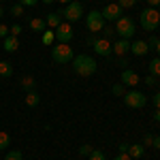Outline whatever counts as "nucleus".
Returning a JSON list of instances; mask_svg holds the SVG:
<instances>
[{"mask_svg": "<svg viewBox=\"0 0 160 160\" xmlns=\"http://www.w3.org/2000/svg\"><path fill=\"white\" fill-rule=\"evenodd\" d=\"M100 13H102V19H105V22H118V19L122 17V15H120V13H122V7H120L118 2H113V4H107Z\"/></svg>", "mask_w": 160, "mask_h": 160, "instance_id": "obj_8", "label": "nucleus"}, {"mask_svg": "<svg viewBox=\"0 0 160 160\" xmlns=\"http://www.w3.org/2000/svg\"><path fill=\"white\" fill-rule=\"evenodd\" d=\"M156 51H158V58H160V38H158V45H156Z\"/></svg>", "mask_w": 160, "mask_h": 160, "instance_id": "obj_43", "label": "nucleus"}, {"mask_svg": "<svg viewBox=\"0 0 160 160\" xmlns=\"http://www.w3.org/2000/svg\"><path fill=\"white\" fill-rule=\"evenodd\" d=\"M73 71L77 75H81V77H90V75L96 73V60L92 56H86V53L75 56L73 58Z\"/></svg>", "mask_w": 160, "mask_h": 160, "instance_id": "obj_1", "label": "nucleus"}, {"mask_svg": "<svg viewBox=\"0 0 160 160\" xmlns=\"http://www.w3.org/2000/svg\"><path fill=\"white\" fill-rule=\"evenodd\" d=\"M152 141H154V137H152V135H148V137H145V141H143V143H145V145H152Z\"/></svg>", "mask_w": 160, "mask_h": 160, "instance_id": "obj_39", "label": "nucleus"}, {"mask_svg": "<svg viewBox=\"0 0 160 160\" xmlns=\"http://www.w3.org/2000/svg\"><path fill=\"white\" fill-rule=\"evenodd\" d=\"M139 22H141V28H143V30L154 32V30L160 26V13L156 11L154 7H149V9H145V11H141Z\"/></svg>", "mask_w": 160, "mask_h": 160, "instance_id": "obj_2", "label": "nucleus"}, {"mask_svg": "<svg viewBox=\"0 0 160 160\" xmlns=\"http://www.w3.org/2000/svg\"><path fill=\"white\" fill-rule=\"evenodd\" d=\"M115 160H132V158H130V156H128L126 152H120V154L115 156Z\"/></svg>", "mask_w": 160, "mask_h": 160, "instance_id": "obj_34", "label": "nucleus"}, {"mask_svg": "<svg viewBox=\"0 0 160 160\" xmlns=\"http://www.w3.org/2000/svg\"><path fill=\"white\" fill-rule=\"evenodd\" d=\"M4 160H24V156H22L19 149H11V152L4 156Z\"/></svg>", "mask_w": 160, "mask_h": 160, "instance_id": "obj_24", "label": "nucleus"}, {"mask_svg": "<svg viewBox=\"0 0 160 160\" xmlns=\"http://www.w3.org/2000/svg\"><path fill=\"white\" fill-rule=\"evenodd\" d=\"M11 145V137L9 132H0V149H7Z\"/></svg>", "mask_w": 160, "mask_h": 160, "instance_id": "obj_23", "label": "nucleus"}, {"mask_svg": "<svg viewBox=\"0 0 160 160\" xmlns=\"http://www.w3.org/2000/svg\"><path fill=\"white\" fill-rule=\"evenodd\" d=\"M148 45H149V47H156V45H158V37H152L148 41Z\"/></svg>", "mask_w": 160, "mask_h": 160, "instance_id": "obj_37", "label": "nucleus"}, {"mask_svg": "<svg viewBox=\"0 0 160 160\" xmlns=\"http://www.w3.org/2000/svg\"><path fill=\"white\" fill-rule=\"evenodd\" d=\"M22 86H24L28 92H34V86H37V81H34V77H24V79H22Z\"/></svg>", "mask_w": 160, "mask_h": 160, "instance_id": "obj_22", "label": "nucleus"}, {"mask_svg": "<svg viewBox=\"0 0 160 160\" xmlns=\"http://www.w3.org/2000/svg\"><path fill=\"white\" fill-rule=\"evenodd\" d=\"M143 81H145L148 86H154V83H156V77H152V75H148V77H145Z\"/></svg>", "mask_w": 160, "mask_h": 160, "instance_id": "obj_35", "label": "nucleus"}, {"mask_svg": "<svg viewBox=\"0 0 160 160\" xmlns=\"http://www.w3.org/2000/svg\"><path fill=\"white\" fill-rule=\"evenodd\" d=\"M154 120L160 124V109H156V113H154Z\"/></svg>", "mask_w": 160, "mask_h": 160, "instance_id": "obj_41", "label": "nucleus"}, {"mask_svg": "<svg viewBox=\"0 0 160 160\" xmlns=\"http://www.w3.org/2000/svg\"><path fill=\"white\" fill-rule=\"evenodd\" d=\"M62 13V17L71 24V22H77V19H81V15H83V7H81V2H77V0H73V2H68L66 4V9Z\"/></svg>", "mask_w": 160, "mask_h": 160, "instance_id": "obj_6", "label": "nucleus"}, {"mask_svg": "<svg viewBox=\"0 0 160 160\" xmlns=\"http://www.w3.org/2000/svg\"><path fill=\"white\" fill-rule=\"evenodd\" d=\"M148 2H149V7H154V9L160 4V0H148Z\"/></svg>", "mask_w": 160, "mask_h": 160, "instance_id": "obj_40", "label": "nucleus"}, {"mask_svg": "<svg viewBox=\"0 0 160 160\" xmlns=\"http://www.w3.org/2000/svg\"><path fill=\"white\" fill-rule=\"evenodd\" d=\"M118 4H120L122 9H130V7L137 4V0H118Z\"/></svg>", "mask_w": 160, "mask_h": 160, "instance_id": "obj_28", "label": "nucleus"}, {"mask_svg": "<svg viewBox=\"0 0 160 160\" xmlns=\"http://www.w3.org/2000/svg\"><path fill=\"white\" fill-rule=\"evenodd\" d=\"M2 47H4V51L13 53V51H17V47H19V41H17V37H11V34H9V37L4 38Z\"/></svg>", "mask_w": 160, "mask_h": 160, "instance_id": "obj_14", "label": "nucleus"}, {"mask_svg": "<svg viewBox=\"0 0 160 160\" xmlns=\"http://www.w3.org/2000/svg\"><path fill=\"white\" fill-rule=\"evenodd\" d=\"M2 15H4V11H2V7H0V17H2Z\"/></svg>", "mask_w": 160, "mask_h": 160, "instance_id": "obj_46", "label": "nucleus"}, {"mask_svg": "<svg viewBox=\"0 0 160 160\" xmlns=\"http://www.w3.org/2000/svg\"><path fill=\"white\" fill-rule=\"evenodd\" d=\"M0 37H2V38H7V37H9V28H7L4 24H0Z\"/></svg>", "mask_w": 160, "mask_h": 160, "instance_id": "obj_32", "label": "nucleus"}, {"mask_svg": "<svg viewBox=\"0 0 160 160\" xmlns=\"http://www.w3.org/2000/svg\"><path fill=\"white\" fill-rule=\"evenodd\" d=\"M149 75L152 77H160V58H154L149 62Z\"/></svg>", "mask_w": 160, "mask_h": 160, "instance_id": "obj_19", "label": "nucleus"}, {"mask_svg": "<svg viewBox=\"0 0 160 160\" xmlns=\"http://www.w3.org/2000/svg\"><path fill=\"white\" fill-rule=\"evenodd\" d=\"M143 152H145V148H143V145H139V143H135V145H128V152H126V154H128L130 158H141V156H143Z\"/></svg>", "mask_w": 160, "mask_h": 160, "instance_id": "obj_16", "label": "nucleus"}, {"mask_svg": "<svg viewBox=\"0 0 160 160\" xmlns=\"http://www.w3.org/2000/svg\"><path fill=\"white\" fill-rule=\"evenodd\" d=\"M37 2H38V0H19V4H22V7H34Z\"/></svg>", "mask_w": 160, "mask_h": 160, "instance_id": "obj_33", "label": "nucleus"}, {"mask_svg": "<svg viewBox=\"0 0 160 160\" xmlns=\"http://www.w3.org/2000/svg\"><path fill=\"white\" fill-rule=\"evenodd\" d=\"M120 152H128V145L126 143H120Z\"/></svg>", "mask_w": 160, "mask_h": 160, "instance_id": "obj_42", "label": "nucleus"}, {"mask_svg": "<svg viewBox=\"0 0 160 160\" xmlns=\"http://www.w3.org/2000/svg\"><path fill=\"white\" fill-rule=\"evenodd\" d=\"M45 24L49 26V28H58V26L62 24V13L60 11H58V13H49L47 19H45Z\"/></svg>", "mask_w": 160, "mask_h": 160, "instance_id": "obj_15", "label": "nucleus"}, {"mask_svg": "<svg viewBox=\"0 0 160 160\" xmlns=\"http://www.w3.org/2000/svg\"><path fill=\"white\" fill-rule=\"evenodd\" d=\"M38 94L37 92H28V96H26V105H28V107H37L38 105Z\"/></svg>", "mask_w": 160, "mask_h": 160, "instance_id": "obj_20", "label": "nucleus"}, {"mask_svg": "<svg viewBox=\"0 0 160 160\" xmlns=\"http://www.w3.org/2000/svg\"><path fill=\"white\" fill-rule=\"evenodd\" d=\"M152 145L156 149H160V137H154V141H152Z\"/></svg>", "mask_w": 160, "mask_h": 160, "instance_id": "obj_38", "label": "nucleus"}, {"mask_svg": "<svg viewBox=\"0 0 160 160\" xmlns=\"http://www.w3.org/2000/svg\"><path fill=\"white\" fill-rule=\"evenodd\" d=\"M113 32H115V28H109V26H105V28H102V38H109Z\"/></svg>", "mask_w": 160, "mask_h": 160, "instance_id": "obj_30", "label": "nucleus"}, {"mask_svg": "<svg viewBox=\"0 0 160 160\" xmlns=\"http://www.w3.org/2000/svg\"><path fill=\"white\" fill-rule=\"evenodd\" d=\"M73 47H68V43H58L51 49V60L56 64H68V62H73Z\"/></svg>", "mask_w": 160, "mask_h": 160, "instance_id": "obj_3", "label": "nucleus"}, {"mask_svg": "<svg viewBox=\"0 0 160 160\" xmlns=\"http://www.w3.org/2000/svg\"><path fill=\"white\" fill-rule=\"evenodd\" d=\"M58 2H62V4H68V2H73V0H58Z\"/></svg>", "mask_w": 160, "mask_h": 160, "instance_id": "obj_44", "label": "nucleus"}, {"mask_svg": "<svg viewBox=\"0 0 160 160\" xmlns=\"http://www.w3.org/2000/svg\"><path fill=\"white\" fill-rule=\"evenodd\" d=\"M130 51H132L135 56H145L149 51L148 41H135V43H130Z\"/></svg>", "mask_w": 160, "mask_h": 160, "instance_id": "obj_13", "label": "nucleus"}, {"mask_svg": "<svg viewBox=\"0 0 160 160\" xmlns=\"http://www.w3.org/2000/svg\"><path fill=\"white\" fill-rule=\"evenodd\" d=\"M94 51H96L98 56H109V53H113L109 38H96V41H94Z\"/></svg>", "mask_w": 160, "mask_h": 160, "instance_id": "obj_10", "label": "nucleus"}, {"mask_svg": "<svg viewBox=\"0 0 160 160\" xmlns=\"http://www.w3.org/2000/svg\"><path fill=\"white\" fill-rule=\"evenodd\" d=\"M111 49H113L115 56H120V58H122L126 51H130V43H128V38H120V41H115V43L111 45Z\"/></svg>", "mask_w": 160, "mask_h": 160, "instance_id": "obj_12", "label": "nucleus"}, {"mask_svg": "<svg viewBox=\"0 0 160 160\" xmlns=\"http://www.w3.org/2000/svg\"><path fill=\"white\" fill-rule=\"evenodd\" d=\"M11 15H15V17H19V15H24V7L17 2V4H13L11 7Z\"/></svg>", "mask_w": 160, "mask_h": 160, "instance_id": "obj_25", "label": "nucleus"}, {"mask_svg": "<svg viewBox=\"0 0 160 160\" xmlns=\"http://www.w3.org/2000/svg\"><path fill=\"white\" fill-rule=\"evenodd\" d=\"M9 32H11V37H19V32H22V26H19V24L11 26V28H9Z\"/></svg>", "mask_w": 160, "mask_h": 160, "instance_id": "obj_29", "label": "nucleus"}, {"mask_svg": "<svg viewBox=\"0 0 160 160\" xmlns=\"http://www.w3.org/2000/svg\"><path fill=\"white\" fill-rule=\"evenodd\" d=\"M139 81H141V79H139V75H137L135 71H130V68H124V73H122V83H124V86L135 88Z\"/></svg>", "mask_w": 160, "mask_h": 160, "instance_id": "obj_11", "label": "nucleus"}, {"mask_svg": "<svg viewBox=\"0 0 160 160\" xmlns=\"http://www.w3.org/2000/svg\"><path fill=\"white\" fill-rule=\"evenodd\" d=\"M30 28H32L34 32H45L47 24H45L43 19H37V17H34V19H30Z\"/></svg>", "mask_w": 160, "mask_h": 160, "instance_id": "obj_18", "label": "nucleus"}, {"mask_svg": "<svg viewBox=\"0 0 160 160\" xmlns=\"http://www.w3.org/2000/svg\"><path fill=\"white\" fill-rule=\"evenodd\" d=\"M86 26L90 32H100L105 28V19H102V13L100 11H90L86 17Z\"/></svg>", "mask_w": 160, "mask_h": 160, "instance_id": "obj_7", "label": "nucleus"}, {"mask_svg": "<svg viewBox=\"0 0 160 160\" xmlns=\"http://www.w3.org/2000/svg\"><path fill=\"white\" fill-rule=\"evenodd\" d=\"M113 94H115V96H124V94H126L124 83H115V86H113Z\"/></svg>", "mask_w": 160, "mask_h": 160, "instance_id": "obj_26", "label": "nucleus"}, {"mask_svg": "<svg viewBox=\"0 0 160 160\" xmlns=\"http://www.w3.org/2000/svg\"><path fill=\"white\" fill-rule=\"evenodd\" d=\"M43 2H45V4H51V2H53V0H43Z\"/></svg>", "mask_w": 160, "mask_h": 160, "instance_id": "obj_45", "label": "nucleus"}, {"mask_svg": "<svg viewBox=\"0 0 160 160\" xmlns=\"http://www.w3.org/2000/svg\"><path fill=\"white\" fill-rule=\"evenodd\" d=\"M71 38H73V28H71L68 22L66 24H60L56 28V41L58 43H71Z\"/></svg>", "mask_w": 160, "mask_h": 160, "instance_id": "obj_9", "label": "nucleus"}, {"mask_svg": "<svg viewBox=\"0 0 160 160\" xmlns=\"http://www.w3.org/2000/svg\"><path fill=\"white\" fill-rule=\"evenodd\" d=\"M154 107L160 109V92H158V94H154Z\"/></svg>", "mask_w": 160, "mask_h": 160, "instance_id": "obj_36", "label": "nucleus"}, {"mask_svg": "<svg viewBox=\"0 0 160 160\" xmlns=\"http://www.w3.org/2000/svg\"><path fill=\"white\" fill-rule=\"evenodd\" d=\"M135 30H137V26L132 17H120L115 22V32L120 34V38H130L135 34Z\"/></svg>", "mask_w": 160, "mask_h": 160, "instance_id": "obj_4", "label": "nucleus"}, {"mask_svg": "<svg viewBox=\"0 0 160 160\" xmlns=\"http://www.w3.org/2000/svg\"><path fill=\"white\" fill-rule=\"evenodd\" d=\"M41 41H43V45H51V43L56 41V32L45 30V32H43V37H41Z\"/></svg>", "mask_w": 160, "mask_h": 160, "instance_id": "obj_21", "label": "nucleus"}, {"mask_svg": "<svg viewBox=\"0 0 160 160\" xmlns=\"http://www.w3.org/2000/svg\"><path fill=\"white\" fill-rule=\"evenodd\" d=\"M11 75H13V66H11V62H7V60H0V77L9 79Z\"/></svg>", "mask_w": 160, "mask_h": 160, "instance_id": "obj_17", "label": "nucleus"}, {"mask_svg": "<svg viewBox=\"0 0 160 160\" xmlns=\"http://www.w3.org/2000/svg\"><path fill=\"white\" fill-rule=\"evenodd\" d=\"M79 154H81V156H90V154H92V148H90V145H81V148H79Z\"/></svg>", "mask_w": 160, "mask_h": 160, "instance_id": "obj_31", "label": "nucleus"}, {"mask_svg": "<svg viewBox=\"0 0 160 160\" xmlns=\"http://www.w3.org/2000/svg\"><path fill=\"white\" fill-rule=\"evenodd\" d=\"M90 160H105V154H102L100 149H92V154H90Z\"/></svg>", "mask_w": 160, "mask_h": 160, "instance_id": "obj_27", "label": "nucleus"}, {"mask_svg": "<svg viewBox=\"0 0 160 160\" xmlns=\"http://www.w3.org/2000/svg\"><path fill=\"white\" fill-rule=\"evenodd\" d=\"M124 102H126V107L141 109V107H145L148 96H145L143 92H139V90H130V92H126V94H124Z\"/></svg>", "mask_w": 160, "mask_h": 160, "instance_id": "obj_5", "label": "nucleus"}]
</instances>
